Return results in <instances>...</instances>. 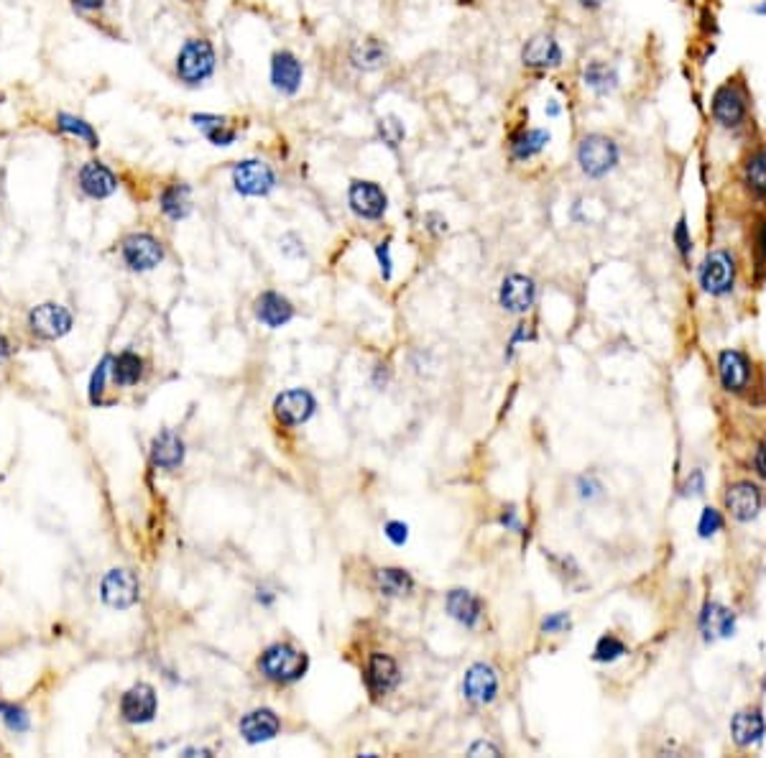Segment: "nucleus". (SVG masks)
<instances>
[{
    "label": "nucleus",
    "instance_id": "nucleus-1",
    "mask_svg": "<svg viewBox=\"0 0 766 758\" xmlns=\"http://www.w3.org/2000/svg\"><path fill=\"white\" fill-rule=\"evenodd\" d=\"M710 123L728 136H743L752 126V90L743 74H731L710 95Z\"/></svg>",
    "mask_w": 766,
    "mask_h": 758
},
{
    "label": "nucleus",
    "instance_id": "nucleus-3",
    "mask_svg": "<svg viewBox=\"0 0 766 758\" xmlns=\"http://www.w3.org/2000/svg\"><path fill=\"white\" fill-rule=\"evenodd\" d=\"M217 74V49L207 36H189L174 57V77L187 90H202Z\"/></svg>",
    "mask_w": 766,
    "mask_h": 758
},
{
    "label": "nucleus",
    "instance_id": "nucleus-23",
    "mask_svg": "<svg viewBox=\"0 0 766 758\" xmlns=\"http://www.w3.org/2000/svg\"><path fill=\"white\" fill-rule=\"evenodd\" d=\"M700 633L708 644L718 639H731L736 633V613L721 602H705L700 613Z\"/></svg>",
    "mask_w": 766,
    "mask_h": 758
},
{
    "label": "nucleus",
    "instance_id": "nucleus-8",
    "mask_svg": "<svg viewBox=\"0 0 766 758\" xmlns=\"http://www.w3.org/2000/svg\"><path fill=\"white\" fill-rule=\"evenodd\" d=\"M167 258V245L158 241L151 232H130L120 243V261L128 271L146 273L158 269Z\"/></svg>",
    "mask_w": 766,
    "mask_h": 758
},
{
    "label": "nucleus",
    "instance_id": "nucleus-27",
    "mask_svg": "<svg viewBox=\"0 0 766 758\" xmlns=\"http://www.w3.org/2000/svg\"><path fill=\"white\" fill-rule=\"evenodd\" d=\"M731 735L741 748L761 744L766 735L764 715L759 710H738L736 715L731 717Z\"/></svg>",
    "mask_w": 766,
    "mask_h": 758
},
{
    "label": "nucleus",
    "instance_id": "nucleus-44",
    "mask_svg": "<svg viewBox=\"0 0 766 758\" xmlns=\"http://www.w3.org/2000/svg\"><path fill=\"white\" fill-rule=\"evenodd\" d=\"M376 261L381 266V276L388 281L394 276V258H391V241H381L376 245Z\"/></svg>",
    "mask_w": 766,
    "mask_h": 758
},
{
    "label": "nucleus",
    "instance_id": "nucleus-6",
    "mask_svg": "<svg viewBox=\"0 0 766 758\" xmlns=\"http://www.w3.org/2000/svg\"><path fill=\"white\" fill-rule=\"evenodd\" d=\"M519 64L531 74L557 72L565 64V49L552 31H537L522 43Z\"/></svg>",
    "mask_w": 766,
    "mask_h": 758
},
{
    "label": "nucleus",
    "instance_id": "nucleus-34",
    "mask_svg": "<svg viewBox=\"0 0 766 758\" xmlns=\"http://www.w3.org/2000/svg\"><path fill=\"white\" fill-rule=\"evenodd\" d=\"M110 378L115 386H136L143 378V358L136 353H120L110 360Z\"/></svg>",
    "mask_w": 766,
    "mask_h": 758
},
{
    "label": "nucleus",
    "instance_id": "nucleus-46",
    "mask_svg": "<svg viewBox=\"0 0 766 758\" xmlns=\"http://www.w3.org/2000/svg\"><path fill=\"white\" fill-rule=\"evenodd\" d=\"M70 3H72V8H74V11H80V14L98 15L108 8V3H110V0H70Z\"/></svg>",
    "mask_w": 766,
    "mask_h": 758
},
{
    "label": "nucleus",
    "instance_id": "nucleus-36",
    "mask_svg": "<svg viewBox=\"0 0 766 758\" xmlns=\"http://www.w3.org/2000/svg\"><path fill=\"white\" fill-rule=\"evenodd\" d=\"M0 717L5 723V728L14 730V733H26L31 728L29 713L18 705H11V702L0 700Z\"/></svg>",
    "mask_w": 766,
    "mask_h": 758
},
{
    "label": "nucleus",
    "instance_id": "nucleus-7",
    "mask_svg": "<svg viewBox=\"0 0 766 758\" xmlns=\"http://www.w3.org/2000/svg\"><path fill=\"white\" fill-rule=\"evenodd\" d=\"M304 77H307V67L297 52L284 46L273 49V54L269 57V85L279 98L294 100L304 87Z\"/></svg>",
    "mask_w": 766,
    "mask_h": 758
},
{
    "label": "nucleus",
    "instance_id": "nucleus-39",
    "mask_svg": "<svg viewBox=\"0 0 766 758\" xmlns=\"http://www.w3.org/2000/svg\"><path fill=\"white\" fill-rule=\"evenodd\" d=\"M672 243H675V248H677V253H680L685 261L690 258V253H693V235H690V225H687V217L682 215L677 223H675V228H672Z\"/></svg>",
    "mask_w": 766,
    "mask_h": 758
},
{
    "label": "nucleus",
    "instance_id": "nucleus-56",
    "mask_svg": "<svg viewBox=\"0 0 766 758\" xmlns=\"http://www.w3.org/2000/svg\"><path fill=\"white\" fill-rule=\"evenodd\" d=\"M8 358H11V343L0 335V363H5Z\"/></svg>",
    "mask_w": 766,
    "mask_h": 758
},
{
    "label": "nucleus",
    "instance_id": "nucleus-30",
    "mask_svg": "<svg viewBox=\"0 0 766 758\" xmlns=\"http://www.w3.org/2000/svg\"><path fill=\"white\" fill-rule=\"evenodd\" d=\"M282 728L279 717L273 710L269 707H261V710H254L241 720V735L248 741V744H263V741H271L276 733Z\"/></svg>",
    "mask_w": 766,
    "mask_h": 758
},
{
    "label": "nucleus",
    "instance_id": "nucleus-28",
    "mask_svg": "<svg viewBox=\"0 0 766 758\" xmlns=\"http://www.w3.org/2000/svg\"><path fill=\"white\" fill-rule=\"evenodd\" d=\"M463 692L470 702H478V705H485L496 697L498 692V677L491 667L485 664H475L470 667L468 674H465V682H463Z\"/></svg>",
    "mask_w": 766,
    "mask_h": 758
},
{
    "label": "nucleus",
    "instance_id": "nucleus-25",
    "mask_svg": "<svg viewBox=\"0 0 766 758\" xmlns=\"http://www.w3.org/2000/svg\"><path fill=\"white\" fill-rule=\"evenodd\" d=\"M398 679H401V674H398L394 659L386 657V654H373L370 657L369 669H366V685H369L373 697H383L391 689H397Z\"/></svg>",
    "mask_w": 766,
    "mask_h": 758
},
{
    "label": "nucleus",
    "instance_id": "nucleus-54",
    "mask_svg": "<svg viewBox=\"0 0 766 758\" xmlns=\"http://www.w3.org/2000/svg\"><path fill=\"white\" fill-rule=\"evenodd\" d=\"M470 756H478V753H491V756H501V751H498L496 745H491V744H475V745H470V751H468Z\"/></svg>",
    "mask_w": 766,
    "mask_h": 758
},
{
    "label": "nucleus",
    "instance_id": "nucleus-33",
    "mask_svg": "<svg viewBox=\"0 0 766 758\" xmlns=\"http://www.w3.org/2000/svg\"><path fill=\"white\" fill-rule=\"evenodd\" d=\"M447 613L463 626H475L481 618V601L468 590H453L447 595Z\"/></svg>",
    "mask_w": 766,
    "mask_h": 758
},
{
    "label": "nucleus",
    "instance_id": "nucleus-19",
    "mask_svg": "<svg viewBox=\"0 0 766 758\" xmlns=\"http://www.w3.org/2000/svg\"><path fill=\"white\" fill-rule=\"evenodd\" d=\"M761 506H764V496H761L759 486H753L752 480H738L725 493V508L741 524L753 521L756 516L761 514Z\"/></svg>",
    "mask_w": 766,
    "mask_h": 758
},
{
    "label": "nucleus",
    "instance_id": "nucleus-31",
    "mask_svg": "<svg viewBox=\"0 0 766 758\" xmlns=\"http://www.w3.org/2000/svg\"><path fill=\"white\" fill-rule=\"evenodd\" d=\"M373 136H376V141H378L383 148H388L391 154H397L398 148L404 146V141H407L409 130H407V123H404L401 115L383 113L381 118H376V123H373Z\"/></svg>",
    "mask_w": 766,
    "mask_h": 758
},
{
    "label": "nucleus",
    "instance_id": "nucleus-17",
    "mask_svg": "<svg viewBox=\"0 0 766 758\" xmlns=\"http://www.w3.org/2000/svg\"><path fill=\"white\" fill-rule=\"evenodd\" d=\"M738 185L756 202H766V141L753 144L738 166Z\"/></svg>",
    "mask_w": 766,
    "mask_h": 758
},
{
    "label": "nucleus",
    "instance_id": "nucleus-21",
    "mask_svg": "<svg viewBox=\"0 0 766 758\" xmlns=\"http://www.w3.org/2000/svg\"><path fill=\"white\" fill-rule=\"evenodd\" d=\"M314 409H317L314 396L310 391H304V388L284 391L279 399L273 401V414H276V419H279L282 424H286V427L304 424V422L314 414Z\"/></svg>",
    "mask_w": 766,
    "mask_h": 758
},
{
    "label": "nucleus",
    "instance_id": "nucleus-16",
    "mask_svg": "<svg viewBox=\"0 0 766 758\" xmlns=\"http://www.w3.org/2000/svg\"><path fill=\"white\" fill-rule=\"evenodd\" d=\"M100 598L108 608L115 611H126L130 605H136L141 598V585L139 577L130 570H110L100 583Z\"/></svg>",
    "mask_w": 766,
    "mask_h": 758
},
{
    "label": "nucleus",
    "instance_id": "nucleus-29",
    "mask_svg": "<svg viewBox=\"0 0 766 758\" xmlns=\"http://www.w3.org/2000/svg\"><path fill=\"white\" fill-rule=\"evenodd\" d=\"M151 462L161 470H174L185 462V442L179 434L171 430H164L154 437L151 442Z\"/></svg>",
    "mask_w": 766,
    "mask_h": 758
},
{
    "label": "nucleus",
    "instance_id": "nucleus-49",
    "mask_svg": "<svg viewBox=\"0 0 766 758\" xmlns=\"http://www.w3.org/2000/svg\"><path fill=\"white\" fill-rule=\"evenodd\" d=\"M703 488H705V478H703V470H693L687 486H685V496H703Z\"/></svg>",
    "mask_w": 766,
    "mask_h": 758
},
{
    "label": "nucleus",
    "instance_id": "nucleus-2",
    "mask_svg": "<svg viewBox=\"0 0 766 758\" xmlns=\"http://www.w3.org/2000/svg\"><path fill=\"white\" fill-rule=\"evenodd\" d=\"M621 158H624V151H621L618 138H613L610 133H603V130H588L575 144V166L590 182L608 179L610 174L621 166Z\"/></svg>",
    "mask_w": 766,
    "mask_h": 758
},
{
    "label": "nucleus",
    "instance_id": "nucleus-10",
    "mask_svg": "<svg viewBox=\"0 0 766 758\" xmlns=\"http://www.w3.org/2000/svg\"><path fill=\"white\" fill-rule=\"evenodd\" d=\"M261 672L269 677L271 682H297L304 677L310 661H307V654H302L299 649L289 644H273L269 646L263 654H261V661H258Z\"/></svg>",
    "mask_w": 766,
    "mask_h": 758
},
{
    "label": "nucleus",
    "instance_id": "nucleus-43",
    "mask_svg": "<svg viewBox=\"0 0 766 758\" xmlns=\"http://www.w3.org/2000/svg\"><path fill=\"white\" fill-rule=\"evenodd\" d=\"M279 243H282V253H284L286 258H304V256H307L304 241L299 238L297 232H284Z\"/></svg>",
    "mask_w": 766,
    "mask_h": 758
},
{
    "label": "nucleus",
    "instance_id": "nucleus-5",
    "mask_svg": "<svg viewBox=\"0 0 766 758\" xmlns=\"http://www.w3.org/2000/svg\"><path fill=\"white\" fill-rule=\"evenodd\" d=\"M738 261L728 248H713L697 266V284L710 297H728L736 289Z\"/></svg>",
    "mask_w": 766,
    "mask_h": 758
},
{
    "label": "nucleus",
    "instance_id": "nucleus-37",
    "mask_svg": "<svg viewBox=\"0 0 766 758\" xmlns=\"http://www.w3.org/2000/svg\"><path fill=\"white\" fill-rule=\"evenodd\" d=\"M202 136H205V141L213 146V148H233V146L238 144V138H241V130L227 120V123L217 126V128L205 130Z\"/></svg>",
    "mask_w": 766,
    "mask_h": 758
},
{
    "label": "nucleus",
    "instance_id": "nucleus-51",
    "mask_svg": "<svg viewBox=\"0 0 766 758\" xmlns=\"http://www.w3.org/2000/svg\"><path fill=\"white\" fill-rule=\"evenodd\" d=\"M580 11H585V14H598V11H603L606 8V3L608 0H572Z\"/></svg>",
    "mask_w": 766,
    "mask_h": 758
},
{
    "label": "nucleus",
    "instance_id": "nucleus-52",
    "mask_svg": "<svg viewBox=\"0 0 766 758\" xmlns=\"http://www.w3.org/2000/svg\"><path fill=\"white\" fill-rule=\"evenodd\" d=\"M756 253L766 261V217L756 225Z\"/></svg>",
    "mask_w": 766,
    "mask_h": 758
},
{
    "label": "nucleus",
    "instance_id": "nucleus-40",
    "mask_svg": "<svg viewBox=\"0 0 766 758\" xmlns=\"http://www.w3.org/2000/svg\"><path fill=\"white\" fill-rule=\"evenodd\" d=\"M723 529V516H721V511H715V508H703V514H700V521H697V534H700V539H710V536H715L718 531Z\"/></svg>",
    "mask_w": 766,
    "mask_h": 758
},
{
    "label": "nucleus",
    "instance_id": "nucleus-9",
    "mask_svg": "<svg viewBox=\"0 0 766 758\" xmlns=\"http://www.w3.org/2000/svg\"><path fill=\"white\" fill-rule=\"evenodd\" d=\"M345 202L348 210L363 223H378L388 213V194L376 179H350Z\"/></svg>",
    "mask_w": 766,
    "mask_h": 758
},
{
    "label": "nucleus",
    "instance_id": "nucleus-20",
    "mask_svg": "<svg viewBox=\"0 0 766 758\" xmlns=\"http://www.w3.org/2000/svg\"><path fill=\"white\" fill-rule=\"evenodd\" d=\"M120 715L126 723L141 725V723H151L157 715V692L154 687L139 682L128 689L126 695L120 697Z\"/></svg>",
    "mask_w": 766,
    "mask_h": 758
},
{
    "label": "nucleus",
    "instance_id": "nucleus-14",
    "mask_svg": "<svg viewBox=\"0 0 766 758\" xmlns=\"http://www.w3.org/2000/svg\"><path fill=\"white\" fill-rule=\"evenodd\" d=\"M580 85L596 100H608L621 90V70L608 59H588L580 67Z\"/></svg>",
    "mask_w": 766,
    "mask_h": 758
},
{
    "label": "nucleus",
    "instance_id": "nucleus-12",
    "mask_svg": "<svg viewBox=\"0 0 766 758\" xmlns=\"http://www.w3.org/2000/svg\"><path fill=\"white\" fill-rule=\"evenodd\" d=\"M120 186V176L100 158H90L77 169V189L87 200L102 202L110 200Z\"/></svg>",
    "mask_w": 766,
    "mask_h": 758
},
{
    "label": "nucleus",
    "instance_id": "nucleus-24",
    "mask_svg": "<svg viewBox=\"0 0 766 758\" xmlns=\"http://www.w3.org/2000/svg\"><path fill=\"white\" fill-rule=\"evenodd\" d=\"M718 375H721V384H723L725 391H743L749 386V378H752V363L743 353L738 350H723L718 355Z\"/></svg>",
    "mask_w": 766,
    "mask_h": 758
},
{
    "label": "nucleus",
    "instance_id": "nucleus-42",
    "mask_svg": "<svg viewBox=\"0 0 766 758\" xmlns=\"http://www.w3.org/2000/svg\"><path fill=\"white\" fill-rule=\"evenodd\" d=\"M230 118L227 115H220V113H192L189 115V123L195 126V128L199 130V133H205V130L210 128H217V126H223V123H227Z\"/></svg>",
    "mask_w": 766,
    "mask_h": 758
},
{
    "label": "nucleus",
    "instance_id": "nucleus-50",
    "mask_svg": "<svg viewBox=\"0 0 766 758\" xmlns=\"http://www.w3.org/2000/svg\"><path fill=\"white\" fill-rule=\"evenodd\" d=\"M562 113H565V108H562V102L557 100V98H550V100L544 102V118L547 120H557V118H562Z\"/></svg>",
    "mask_w": 766,
    "mask_h": 758
},
{
    "label": "nucleus",
    "instance_id": "nucleus-53",
    "mask_svg": "<svg viewBox=\"0 0 766 758\" xmlns=\"http://www.w3.org/2000/svg\"><path fill=\"white\" fill-rule=\"evenodd\" d=\"M501 524H503L506 529L522 531V524H519V516H516V508H509L506 514L501 516Z\"/></svg>",
    "mask_w": 766,
    "mask_h": 758
},
{
    "label": "nucleus",
    "instance_id": "nucleus-48",
    "mask_svg": "<svg viewBox=\"0 0 766 758\" xmlns=\"http://www.w3.org/2000/svg\"><path fill=\"white\" fill-rule=\"evenodd\" d=\"M386 536L394 544H404L407 542V536H409V529H407V524H401V521H391V524H386Z\"/></svg>",
    "mask_w": 766,
    "mask_h": 758
},
{
    "label": "nucleus",
    "instance_id": "nucleus-26",
    "mask_svg": "<svg viewBox=\"0 0 766 758\" xmlns=\"http://www.w3.org/2000/svg\"><path fill=\"white\" fill-rule=\"evenodd\" d=\"M255 317L258 322H263L266 327H284L286 322L294 317V307L292 301L282 297L279 291H263L258 299H255Z\"/></svg>",
    "mask_w": 766,
    "mask_h": 758
},
{
    "label": "nucleus",
    "instance_id": "nucleus-57",
    "mask_svg": "<svg viewBox=\"0 0 766 758\" xmlns=\"http://www.w3.org/2000/svg\"><path fill=\"white\" fill-rule=\"evenodd\" d=\"M752 14L766 15V0H761V3H756V5H753V8H752Z\"/></svg>",
    "mask_w": 766,
    "mask_h": 758
},
{
    "label": "nucleus",
    "instance_id": "nucleus-22",
    "mask_svg": "<svg viewBox=\"0 0 766 758\" xmlns=\"http://www.w3.org/2000/svg\"><path fill=\"white\" fill-rule=\"evenodd\" d=\"M158 210L161 215L171 220V223H182L187 217L192 215L195 210V202H192V186L182 182V179H174L169 185L161 186L158 192Z\"/></svg>",
    "mask_w": 766,
    "mask_h": 758
},
{
    "label": "nucleus",
    "instance_id": "nucleus-47",
    "mask_svg": "<svg viewBox=\"0 0 766 758\" xmlns=\"http://www.w3.org/2000/svg\"><path fill=\"white\" fill-rule=\"evenodd\" d=\"M570 629V615L568 613H552L550 618H544L541 630L544 633H560V630Z\"/></svg>",
    "mask_w": 766,
    "mask_h": 758
},
{
    "label": "nucleus",
    "instance_id": "nucleus-11",
    "mask_svg": "<svg viewBox=\"0 0 766 758\" xmlns=\"http://www.w3.org/2000/svg\"><path fill=\"white\" fill-rule=\"evenodd\" d=\"M550 146H552V130L544 128V126L519 123L506 138V154H509L511 164L524 166V164L537 161Z\"/></svg>",
    "mask_w": 766,
    "mask_h": 758
},
{
    "label": "nucleus",
    "instance_id": "nucleus-38",
    "mask_svg": "<svg viewBox=\"0 0 766 758\" xmlns=\"http://www.w3.org/2000/svg\"><path fill=\"white\" fill-rule=\"evenodd\" d=\"M624 654H626V644L621 641V639H616V636H603V639L596 644L593 659L600 661V664H606V661H616V659H621Z\"/></svg>",
    "mask_w": 766,
    "mask_h": 758
},
{
    "label": "nucleus",
    "instance_id": "nucleus-32",
    "mask_svg": "<svg viewBox=\"0 0 766 758\" xmlns=\"http://www.w3.org/2000/svg\"><path fill=\"white\" fill-rule=\"evenodd\" d=\"M54 123H57V130L62 133V136H70V138H77L80 144H85L87 148H100V133L95 130V126L90 123V120H85L82 115H74V113H57V118H54Z\"/></svg>",
    "mask_w": 766,
    "mask_h": 758
},
{
    "label": "nucleus",
    "instance_id": "nucleus-15",
    "mask_svg": "<svg viewBox=\"0 0 766 758\" xmlns=\"http://www.w3.org/2000/svg\"><path fill=\"white\" fill-rule=\"evenodd\" d=\"M72 312L57 301H43L29 312V329L39 340H59L72 329Z\"/></svg>",
    "mask_w": 766,
    "mask_h": 758
},
{
    "label": "nucleus",
    "instance_id": "nucleus-4",
    "mask_svg": "<svg viewBox=\"0 0 766 758\" xmlns=\"http://www.w3.org/2000/svg\"><path fill=\"white\" fill-rule=\"evenodd\" d=\"M230 185L235 189V194L248 197V200H261V197H269L279 186V174L266 158L245 156L230 164Z\"/></svg>",
    "mask_w": 766,
    "mask_h": 758
},
{
    "label": "nucleus",
    "instance_id": "nucleus-45",
    "mask_svg": "<svg viewBox=\"0 0 766 758\" xmlns=\"http://www.w3.org/2000/svg\"><path fill=\"white\" fill-rule=\"evenodd\" d=\"M425 230L429 232V235L440 238V235H445V232L450 230V225H447V217L442 215V213H426V215H425Z\"/></svg>",
    "mask_w": 766,
    "mask_h": 758
},
{
    "label": "nucleus",
    "instance_id": "nucleus-18",
    "mask_svg": "<svg viewBox=\"0 0 766 758\" xmlns=\"http://www.w3.org/2000/svg\"><path fill=\"white\" fill-rule=\"evenodd\" d=\"M498 301L506 312L513 315H524L534 307L537 301V281L526 273H509L501 289H498Z\"/></svg>",
    "mask_w": 766,
    "mask_h": 758
},
{
    "label": "nucleus",
    "instance_id": "nucleus-35",
    "mask_svg": "<svg viewBox=\"0 0 766 758\" xmlns=\"http://www.w3.org/2000/svg\"><path fill=\"white\" fill-rule=\"evenodd\" d=\"M376 580H378V587H381L383 595H391V598H397V595H407V592H412V587H414L412 574L407 573V570H398V567H386V570H378Z\"/></svg>",
    "mask_w": 766,
    "mask_h": 758
},
{
    "label": "nucleus",
    "instance_id": "nucleus-13",
    "mask_svg": "<svg viewBox=\"0 0 766 758\" xmlns=\"http://www.w3.org/2000/svg\"><path fill=\"white\" fill-rule=\"evenodd\" d=\"M348 67L358 74H373L391 64V49L381 36H363L348 46Z\"/></svg>",
    "mask_w": 766,
    "mask_h": 758
},
{
    "label": "nucleus",
    "instance_id": "nucleus-55",
    "mask_svg": "<svg viewBox=\"0 0 766 758\" xmlns=\"http://www.w3.org/2000/svg\"><path fill=\"white\" fill-rule=\"evenodd\" d=\"M756 472L766 480V444H761V450L756 452Z\"/></svg>",
    "mask_w": 766,
    "mask_h": 758
},
{
    "label": "nucleus",
    "instance_id": "nucleus-41",
    "mask_svg": "<svg viewBox=\"0 0 766 758\" xmlns=\"http://www.w3.org/2000/svg\"><path fill=\"white\" fill-rule=\"evenodd\" d=\"M110 360L113 358H102V363L95 368L92 378H90V401L92 403H100V396L105 391V381H108V373H110Z\"/></svg>",
    "mask_w": 766,
    "mask_h": 758
}]
</instances>
